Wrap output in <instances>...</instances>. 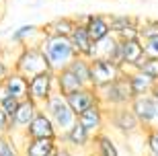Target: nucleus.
Returning a JSON list of instances; mask_svg holds the SVG:
<instances>
[{
	"label": "nucleus",
	"mask_w": 158,
	"mask_h": 156,
	"mask_svg": "<svg viewBox=\"0 0 158 156\" xmlns=\"http://www.w3.org/2000/svg\"><path fill=\"white\" fill-rule=\"evenodd\" d=\"M39 49L47 62V68L52 72H58V70L66 68L72 60L76 58V52L72 49L68 37H60V35L43 33V37L39 41Z\"/></svg>",
	"instance_id": "obj_1"
},
{
	"label": "nucleus",
	"mask_w": 158,
	"mask_h": 156,
	"mask_svg": "<svg viewBox=\"0 0 158 156\" xmlns=\"http://www.w3.org/2000/svg\"><path fill=\"white\" fill-rule=\"evenodd\" d=\"M94 91H97V97H99V105L105 111L115 109V107H127L131 103V99H134L125 74H119L115 80H111L109 84H103L99 88H94Z\"/></svg>",
	"instance_id": "obj_2"
},
{
	"label": "nucleus",
	"mask_w": 158,
	"mask_h": 156,
	"mask_svg": "<svg viewBox=\"0 0 158 156\" xmlns=\"http://www.w3.org/2000/svg\"><path fill=\"white\" fill-rule=\"evenodd\" d=\"M10 66L15 72H19L25 78H33V76L49 70L45 58H43V53L39 49V43H35V45H21Z\"/></svg>",
	"instance_id": "obj_3"
},
{
	"label": "nucleus",
	"mask_w": 158,
	"mask_h": 156,
	"mask_svg": "<svg viewBox=\"0 0 158 156\" xmlns=\"http://www.w3.org/2000/svg\"><path fill=\"white\" fill-rule=\"evenodd\" d=\"M39 109L52 119L53 127L58 129V133H64L68 127H72L74 121H76V115H74L72 109L68 107L64 95H60V93H53L52 97H47L45 101L39 105Z\"/></svg>",
	"instance_id": "obj_4"
},
{
	"label": "nucleus",
	"mask_w": 158,
	"mask_h": 156,
	"mask_svg": "<svg viewBox=\"0 0 158 156\" xmlns=\"http://www.w3.org/2000/svg\"><path fill=\"white\" fill-rule=\"evenodd\" d=\"M107 123L115 133H119L121 138H134L138 133H142L140 121L138 117L131 113V109L127 107H115V109H109L107 111Z\"/></svg>",
	"instance_id": "obj_5"
},
{
	"label": "nucleus",
	"mask_w": 158,
	"mask_h": 156,
	"mask_svg": "<svg viewBox=\"0 0 158 156\" xmlns=\"http://www.w3.org/2000/svg\"><path fill=\"white\" fill-rule=\"evenodd\" d=\"M129 109L138 117L142 129L146 127H154L158 123V101L152 95H142V97H134L129 103Z\"/></svg>",
	"instance_id": "obj_6"
},
{
	"label": "nucleus",
	"mask_w": 158,
	"mask_h": 156,
	"mask_svg": "<svg viewBox=\"0 0 158 156\" xmlns=\"http://www.w3.org/2000/svg\"><path fill=\"white\" fill-rule=\"evenodd\" d=\"M53 93H58V88H56V72L45 70V72L29 78V91H27V95L37 105H41L47 97H52Z\"/></svg>",
	"instance_id": "obj_7"
},
{
	"label": "nucleus",
	"mask_w": 158,
	"mask_h": 156,
	"mask_svg": "<svg viewBox=\"0 0 158 156\" xmlns=\"http://www.w3.org/2000/svg\"><path fill=\"white\" fill-rule=\"evenodd\" d=\"M109 17V29L117 39H140L138 27L140 19L134 15H107Z\"/></svg>",
	"instance_id": "obj_8"
},
{
	"label": "nucleus",
	"mask_w": 158,
	"mask_h": 156,
	"mask_svg": "<svg viewBox=\"0 0 158 156\" xmlns=\"http://www.w3.org/2000/svg\"><path fill=\"white\" fill-rule=\"evenodd\" d=\"M119 74H121L119 64L111 62V60H101V58L90 60V82H93V88L109 84V82L115 80Z\"/></svg>",
	"instance_id": "obj_9"
},
{
	"label": "nucleus",
	"mask_w": 158,
	"mask_h": 156,
	"mask_svg": "<svg viewBox=\"0 0 158 156\" xmlns=\"http://www.w3.org/2000/svg\"><path fill=\"white\" fill-rule=\"evenodd\" d=\"M25 138L27 140H41V138H49V140H58V129L53 127L52 119L43 113V111H37L35 117L29 121V125L25 127Z\"/></svg>",
	"instance_id": "obj_10"
},
{
	"label": "nucleus",
	"mask_w": 158,
	"mask_h": 156,
	"mask_svg": "<svg viewBox=\"0 0 158 156\" xmlns=\"http://www.w3.org/2000/svg\"><path fill=\"white\" fill-rule=\"evenodd\" d=\"M74 19H76V23L84 25L88 37L93 41H99L111 33V29H109V17L103 15V12H88V15L74 17Z\"/></svg>",
	"instance_id": "obj_11"
},
{
	"label": "nucleus",
	"mask_w": 158,
	"mask_h": 156,
	"mask_svg": "<svg viewBox=\"0 0 158 156\" xmlns=\"http://www.w3.org/2000/svg\"><path fill=\"white\" fill-rule=\"evenodd\" d=\"M64 99H66L68 107L72 109V113L76 117L80 115L82 111L99 105V97H97V91H94L93 86H82V88H78V91H74V93L66 95Z\"/></svg>",
	"instance_id": "obj_12"
},
{
	"label": "nucleus",
	"mask_w": 158,
	"mask_h": 156,
	"mask_svg": "<svg viewBox=\"0 0 158 156\" xmlns=\"http://www.w3.org/2000/svg\"><path fill=\"white\" fill-rule=\"evenodd\" d=\"M58 142H62L64 146H68L72 150H88L90 144H93V136H90L78 121H74V125L68 127L64 133L58 136Z\"/></svg>",
	"instance_id": "obj_13"
},
{
	"label": "nucleus",
	"mask_w": 158,
	"mask_h": 156,
	"mask_svg": "<svg viewBox=\"0 0 158 156\" xmlns=\"http://www.w3.org/2000/svg\"><path fill=\"white\" fill-rule=\"evenodd\" d=\"M76 121L80 123L84 129H86L90 136L99 132H105V125H107V111L101 107V105H94L90 109L82 111L80 115L76 117Z\"/></svg>",
	"instance_id": "obj_14"
},
{
	"label": "nucleus",
	"mask_w": 158,
	"mask_h": 156,
	"mask_svg": "<svg viewBox=\"0 0 158 156\" xmlns=\"http://www.w3.org/2000/svg\"><path fill=\"white\" fill-rule=\"evenodd\" d=\"M37 111H39V105L35 101H31V99L21 101L17 111H15V115L10 117V132L8 133H23L25 127L29 125V121L35 117Z\"/></svg>",
	"instance_id": "obj_15"
},
{
	"label": "nucleus",
	"mask_w": 158,
	"mask_h": 156,
	"mask_svg": "<svg viewBox=\"0 0 158 156\" xmlns=\"http://www.w3.org/2000/svg\"><path fill=\"white\" fill-rule=\"evenodd\" d=\"M41 37H43V27H39L35 23H25L10 31V43H15L17 47L35 45V43L41 41Z\"/></svg>",
	"instance_id": "obj_16"
},
{
	"label": "nucleus",
	"mask_w": 158,
	"mask_h": 156,
	"mask_svg": "<svg viewBox=\"0 0 158 156\" xmlns=\"http://www.w3.org/2000/svg\"><path fill=\"white\" fill-rule=\"evenodd\" d=\"M117 45H119V39L115 37L113 33H109L107 37L99 41H93V52H90V60H111V62L117 64Z\"/></svg>",
	"instance_id": "obj_17"
},
{
	"label": "nucleus",
	"mask_w": 158,
	"mask_h": 156,
	"mask_svg": "<svg viewBox=\"0 0 158 156\" xmlns=\"http://www.w3.org/2000/svg\"><path fill=\"white\" fill-rule=\"evenodd\" d=\"M68 41H70L72 49L76 52V56H84V58L90 60V52H93V39L88 37L86 29H84V25H80V23L74 25L72 33L68 35Z\"/></svg>",
	"instance_id": "obj_18"
},
{
	"label": "nucleus",
	"mask_w": 158,
	"mask_h": 156,
	"mask_svg": "<svg viewBox=\"0 0 158 156\" xmlns=\"http://www.w3.org/2000/svg\"><path fill=\"white\" fill-rule=\"evenodd\" d=\"M58 140L41 138V140H25L21 146V156H52L58 148Z\"/></svg>",
	"instance_id": "obj_19"
},
{
	"label": "nucleus",
	"mask_w": 158,
	"mask_h": 156,
	"mask_svg": "<svg viewBox=\"0 0 158 156\" xmlns=\"http://www.w3.org/2000/svg\"><path fill=\"white\" fill-rule=\"evenodd\" d=\"M0 82L6 86V91L10 93V97H15L17 101L29 99V95H27V91H29V78L21 76L19 72L10 70V72L4 76V80H0Z\"/></svg>",
	"instance_id": "obj_20"
},
{
	"label": "nucleus",
	"mask_w": 158,
	"mask_h": 156,
	"mask_svg": "<svg viewBox=\"0 0 158 156\" xmlns=\"http://www.w3.org/2000/svg\"><path fill=\"white\" fill-rule=\"evenodd\" d=\"M93 152L94 156H121L119 148L115 144V140L111 138V133L107 132H99L93 136Z\"/></svg>",
	"instance_id": "obj_21"
},
{
	"label": "nucleus",
	"mask_w": 158,
	"mask_h": 156,
	"mask_svg": "<svg viewBox=\"0 0 158 156\" xmlns=\"http://www.w3.org/2000/svg\"><path fill=\"white\" fill-rule=\"evenodd\" d=\"M127 76V82H129V91H131V95L134 97H142V95H150V91H152L154 86V80L152 78H148L144 72H140V70H134V72H129Z\"/></svg>",
	"instance_id": "obj_22"
},
{
	"label": "nucleus",
	"mask_w": 158,
	"mask_h": 156,
	"mask_svg": "<svg viewBox=\"0 0 158 156\" xmlns=\"http://www.w3.org/2000/svg\"><path fill=\"white\" fill-rule=\"evenodd\" d=\"M82 86H84V84H82L68 68H62V70L56 72V88H58L60 95L66 97V95L74 93V91H78V88H82Z\"/></svg>",
	"instance_id": "obj_23"
},
{
	"label": "nucleus",
	"mask_w": 158,
	"mask_h": 156,
	"mask_svg": "<svg viewBox=\"0 0 158 156\" xmlns=\"http://www.w3.org/2000/svg\"><path fill=\"white\" fill-rule=\"evenodd\" d=\"M66 68L70 70V72L76 76L84 86H93V82H90V60H88V58H84V56H76V58L72 60Z\"/></svg>",
	"instance_id": "obj_24"
},
{
	"label": "nucleus",
	"mask_w": 158,
	"mask_h": 156,
	"mask_svg": "<svg viewBox=\"0 0 158 156\" xmlns=\"http://www.w3.org/2000/svg\"><path fill=\"white\" fill-rule=\"evenodd\" d=\"M76 25V19L74 17H56L53 21L43 27V33H49V35H60V37H68Z\"/></svg>",
	"instance_id": "obj_25"
},
{
	"label": "nucleus",
	"mask_w": 158,
	"mask_h": 156,
	"mask_svg": "<svg viewBox=\"0 0 158 156\" xmlns=\"http://www.w3.org/2000/svg\"><path fill=\"white\" fill-rule=\"evenodd\" d=\"M138 35H140V39L158 37V19H146V21H140Z\"/></svg>",
	"instance_id": "obj_26"
},
{
	"label": "nucleus",
	"mask_w": 158,
	"mask_h": 156,
	"mask_svg": "<svg viewBox=\"0 0 158 156\" xmlns=\"http://www.w3.org/2000/svg\"><path fill=\"white\" fill-rule=\"evenodd\" d=\"M138 70L144 72L148 78H152L154 82H158V58H144L138 64Z\"/></svg>",
	"instance_id": "obj_27"
},
{
	"label": "nucleus",
	"mask_w": 158,
	"mask_h": 156,
	"mask_svg": "<svg viewBox=\"0 0 158 156\" xmlns=\"http://www.w3.org/2000/svg\"><path fill=\"white\" fill-rule=\"evenodd\" d=\"M144 140H146L148 154H158V127H146L144 129Z\"/></svg>",
	"instance_id": "obj_28"
},
{
	"label": "nucleus",
	"mask_w": 158,
	"mask_h": 156,
	"mask_svg": "<svg viewBox=\"0 0 158 156\" xmlns=\"http://www.w3.org/2000/svg\"><path fill=\"white\" fill-rule=\"evenodd\" d=\"M0 156H21V150L12 144L8 136H0Z\"/></svg>",
	"instance_id": "obj_29"
},
{
	"label": "nucleus",
	"mask_w": 158,
	"mask_h": 156,
	"mask_svg": "<svg viewBox=\"0 0 158 156\" xmlns=\"http://www.w3.org/2000/svg\"><path fill=\"white\" fill-rule=\"evenodd\" d=\"M142 52L146 58H158V37L142 39Z\"/></svg>",
	"instance_id": "obj_30"
},
{
	"label": "nucleus",
	"mask_w": 158,
	"mask_h": 156,
	"mask_svg": "<svg viewBox=\"0 0 158 156\" xmlns=\"http://www.w3.org/2000/svg\"><path fill=\"white\" fill-rule=\"evenodd\" d=\"M19 103H21V101H17L15 97H8V99H4V101L0 103V107H2V111H4L6 115H8V119H10V117L15 115V111H17Z\"/></svg>",
	"instance_id": "obj_31"
},
{
	"label": "nucleus",
	"mask_w": 158,
	"mask_h": 156,
	"mask_svg": "<svg viewBox=\"0 0 158 156\" xmlns=\"http://www.w3.org/2000/svg\"><path fill=\"white\" fill-rule=\"evenodd\" d=\"M8 132H10V119L0 107V136H8Z\"/></svg>",
	"instance_id": "obj_32"
},
{
	"label": "nucleus",
	"mask_w": 158,
	"mask_h": 156,
	"mask_svg": "<svg viewBox=\"0 0 158 156\" xmlns=\"http://www.w3.org/2000/svg\"><path fill=\"white\" fill-rule=\"evenodd\" d=\"M10 70H12V66H10V64H8V60H6L4 56L0 53V80H4V76L8 74Z\"/></svg>",
	"instance_id": "obj_33"
},
{
	"label": "nucleus",
	"mask_w": 158,
	"mask_h": 156,
	"mask_svg": "<svg viewBox=\"0 0 158 156\" xmlns=\"http://www.w3.org/2000/svg\"><path fill=\"white\" fill-rule=\"evenodd\" d=\"M53 156H76V154H74L72 148H68V146H64V144H58V148H56Z\"/></svg>",
	"instance_id": "obj_34"
},
{
	"label": "nucleus",
	"mask_w": 158,
	"mask_h": 156,
	"mask_svg": "<svg viewBox=\"0 0 158 156\" xmlns=\"http://www.w3.org/2000/svg\"><path fill=\"white\" fill-rule=\"evenodd\" d=\"M150 95H152V97L158 101V82H154V86H152V91H150Z\"/></svg>",
	"instance_id": "obj_35"
},
{
	"label": "nucleus",
	"mask_w": 158,
	"mask_h": 156,
	"mask_svg": "<svg viewBox=\"0 0 158 156\" xmlns=\"http://www.w3.org/2000/svg\"><path fill=\"white\" fill-rule=\"evenodd\" d=\"M0 19H2V2H0Z\"/></svg>",
	"instance_id": "obj_36"
},
{
	"label": "nucleus",
	"mask_w": 158,
	"mask_h": 156,
	"mask_svg": "<svg viewBox=\"0 0 158 156\" xmlns=\"http://www.w3.org/2000/svg\"><path fill=\"white\" fill-rule=\"evenodd\" d=\"M86 156H94V152H93V150H90V152H88V154H86Z\"/></svg>",
	"instance_id": "obj_37"
},
{
	"label": "nucleus",
	"mask_w": 158,
	"mask_h": 156,
	"mask_svg": "<svg viewBox=\"0 0 158 156\" xmlns=\"http://www.w3.org/2000/svg\"><path fill=\"white\" fill-rule=\"evenodd\" d=\"M148 156H158V154H148Z\"/></svg>",
	"instance_id": "obj_38"
},
{
	"label": "nucleus",
	"mask_w": 158,
	"mask_h": 156,
	"mask_svg": "<svg viewBox=\"0 0 158 156\" xmlns=\"http://www.w3.org/2000/svg\"><path fill=\"white\" fill-rule=\"evenodd\" d=\"M156 127H158V123H156Z\"/></svg>",
	"instance_id": "obj_39"
},
{
	"label": "nucleus",
	"mask_w": 158,
	"mask_h": 156,
	"mask_svg": "<svg viewBox=\"0 0 158 156\" xmlns=\"http://www.w3.org/2000/svg\"><path fill=\"white\" fill-rule=\"evenodd\" d=\"M0 2H2V0H0Z\"/></svg>",
	"instance_id": "obj_40"
},
{
	"label": "nucleus",
	"mask_w": 158,
	"mask_h": 156,
	"mask_svg": "<svg viewBox=\"0 0 158 156\" xmlns=\"http://www.w3.org/2000/svg\"><path fill=\"white\" fill-rule=\"evenodd\" d=\"M52 156H53V154H52Z\"/></svg>",
	"instance_id": "obj_41"
}]
</instances>
